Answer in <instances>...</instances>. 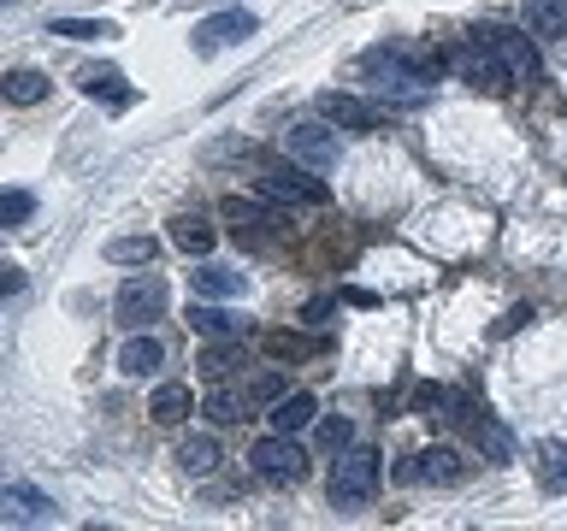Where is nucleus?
<instances>
[{"label":"nucleus","instance_id":"39448f33","mask_svg":"<svg viewBox=\"0 0 567 531\" xmlns=\"http://www.w3.org/2000/svg\"><path fill=\"white\" fill-rule=\"evenodd\" d=\"M450 71H455V77L461 83H473V88H485V95H503V88L514 83L508 77V65L503 60H496V48L485 42V35H467V42H461L455 53H450Z\"/></svg>","mask_w":567,"mask_h":531},{"label":"nucleus","instance_id":"cd10ccee","mask_svg":"<svg viewBox=\"0 0 567 531\" xmlns=\"http://www.w3.org/2000/svg\"><path fill=\"white\" fill-rule=\"evenodd\" d=\"M7 101H12V106L48 101V77H42V71H7Z\"/></svg>","mask_w":567,"mask_h":531},{"label":"nucleus","instance_id":"473e14b6","mask_svg":"<svg viewBox=\"0 0 567 531\" xmlns=\"http://www.w3.org/2000/svg\"><path fill=\"white\" fill-rule=\"evenodd\" d=\"M30 212H35V195H24V189H12L7 201H0V219H7V225H24Z\"/></svg>","mask_w":567,"mask_h":531},{"label":"nucleus","instance_id":"7ed1b4c3","mask_svg":"<svg viewBox=\"0 0 567 531\" xmlns=\"http://www.w3.org/2000/svg\"><path fill=\"white\" fill-rule=\"evenodd\" d=\"M166 278H154V272H142V278H124L118 283V295H113V313H118V325L124 331H148L159 313H166Z\"/></svg>","mask_w":567,"mask_h":531},{"label":"nucleus","instance_id":"aec40b11","mask_svg":"<svg viewBox=\"0 0 567 531\" xmlns=\"http://www.w3.org/2000/svg\"><path fill=\"white\" fill-rule=\"evenodd\" d=\"M538 485L544 496H567V442H538Z\"/></svg>","mask_w":567,"mask_h":531},{"label":"nucleus","instance_id":"5701e85b","mask_svg":"<svg viewBox=\"0 0 567 531\" xmlns=\"http://www.w3.org/2000/svg\"><path fill=\"white\" fill-rule=\"evenodd\" d=\"M195 295H207V301L243 295V272H230V266H202V272H195Z\"/></svg>","mask_w":567,"mask_h":531},{"label":"nucleus","instance_id":"4be33fe9","mask_svg":"<svg viewBox=\"0 0 567 531\" xmlns=\"http://www.w3.org/2000/svg\"><path fill=\"white\" fill-rule=\"evenodd\" d=\"M78 83H83V95H95V101H113V106H131V101H136L131 88H124V77H118L113 65H89Z\"/></svg>","mask_w":567,"mask_h":531},{"label":"nucleus","instance_id":"0eeeda50","mask_svg":"<svg viewBox=\"0 0 567 531\" xmlns=\"http://www.w3.org/2000/svg\"><path fill=\"white\" fill-rule=\"evenodd\" d=\"M284 154L301 159V166H313V171H331L337 159H343V142H337L331 118H319V124H290V131H284Z\"/></svg>","mask_w":567,"mask_h":531},{"label":"nucleus","instance_id":"6ab92c4d","mask_svg":"<svg viewBox=\"0 0 567 531\" xmlns=\"http://www.w3.org/2000/svg\"><path fill=\"white\" fill-rule=\"evenodd\" d=\"M148 414H154L159 425H184V419L195 414V389H189V384H159L154 402H148Z\"/></svg>","mask_w":567,"mask_h":531},{"label":"nucleus","instance_id":"4468645a","mask_svg":"<svg viewBox=\"0 0 567 531\" xmlns=\"http://www.w3.org/2000/svg\"><path fill=\"white\" fill-rule=\"evenodd\" d=\"M189 331H195V336H207V343H225V336H248V319H237L230 308H219V301H207V295H195Z\"/></svg>","mask_w":567,"mask_h":531},{"label":"nucleus","instance_id":"9b49d317","mask_svg":"<svg viewBox=\"0 0 567 531\" xmlns=\"http://www.w3.org/2000/svg\"><path fill=\"white\" fill-rule=\"evenodd\" d=\"M478 35H485V42L496 48V60L508 65V77H514V83H532V77H538V71H544V65H538V48H532V42H526L520 30L485 24V30H478Z\"/></svg>","mask_w":567,"mask_h":531},{"label":"nucleus","instance_id":"2f4dec72","mask_svg":"<svg viewBox=\"0 0 567 531\" xmlns=\"http://www.w3.org/2000/svg\"><path fill=\"white\" fill-rule=\"evenodd\" d=\"M319 449H326V455H343V449H354V419L337 414V419L319 425Z\"/></svg>","mask_w":567,"mask_h":531},{"label":"nucleus","instance_id":"dca6fc26","mask_svg":"<svg viewBox=\"0 0 567 531\" xmlns=\"http://www.w3.org/2000/svg\"><path fill=\"white\" fill-rule=\"evenodd\" d=\"M159 366H166V343L148 336V331H131V343L118 348V372L124 378H148V372H159Z\"/></svg>","mask_w":567,"mask_h":531},{"label":"nucleus","instance_id":"412c9836","mask_svg":"<svg viewBox=\"0 0 567 531\" xmlns=\"http://www.w3.org/2000/svg\"><path fill=\"white\" fill-rule=\"evenodd\" d=\"M172 242L184 248V254H213V242H219V230H213L207 219H195V212H184V219H172Z\"/></svg>","mask_w":567,"mask_h":531},{"label":"nucleus","instance_id":"2eb2a0df","mask_svg":"<svg viewBox=\"0 0 567 531\" xmlns=\"http://www.w3.org/2000/svg\"><path fill=\"white\" fill-rule=\"evenodd\" d=\"M402 478H420V485H461V478H467V460L455 449H425L402 467Z\"/></svg>","mask_w":567,"mask_h":531},{"label":"nucleus","instance_id":"72a5a7b5","mask_svg":"<svg viewBox=\"0 0 567 531\" xmlns=\"http://www.w3.org/2000/svg\"><path fill=\"white\" fill-rule=\"evenodd\" d=\"M0 290L18 295V290H24V272H18V266H7V272H0Z\"/></svg>","mask_w":567,"mask_h":531},{"label":"nucleus","instance_id":"393cba45","mask_svg":"<svg viewBox=\"0 0 567 531\" xmlns=\"http://www.w3.org/2000/svg\"><path fill=\"white\" fill-rule=\"evenodd\" d=\"M230 366H248V348H243V336H225V343H207V354H202V372H207V378H225Z\"/></svg>","mask_w":567,"mask_h":531},{"label":"nucleus","instance_id":"a211bd4d","mask_svg":"<svg viewBox=\"0 0 567 531\" xmlns=\"http://www.w3.org/2000/svg\"><path fill=\"white\" fill-rule=\"evenodd\" d=\"M526 30L538 42H561L567 35V0H526Z\"/></svg>","mask_w":567,"mask_h":531},{"label":"nucleus","instance_id":"f3484780","mask_svg":"<svg viewBox=\"0 0 567 531\" xmlns=\"http://www.w3.org/2000/svg\"><path fill=\"white\" fill-rule=\"evenodd\" d=\"M266 419H272V431H308V425L319 419V402L308 396V389H290V396H278L272 402V414H266Z\"/></svg>","mask_w":567,"mask_h":531},{"label":"nucleus","instance_id":"b1692460","mask_svg":"<svg viewBox=\"0 0 567 531\" xmlns=\"http://www.w3.org/2000/svg\"><path fill=\"white\" fill-rule=\"evenodd\" d=\"M106 260H113V266H154L159 242L154 237H113V242H106Z\"/></svg>","mask_w":567,"mask_h":531},{"label":"nucleus","instance_id":"423d86ee","mask_svg":"<svg viewBox=\"0 0 567 531\" xmlns=\"http://www.w3.org/2000/svg\"><path fill=\"white\" fill-rule=\"evenodd\" d=\"M248 467H255L266 485H296V478H308V455H301V442L290 431H272L248 449Z\"/></svg>","mask_w":567,"mask_h":531},{"label":"nucleus","instance_id":"c85d7f7f","mask_svg":"<svg viewBox=\"0 0 567 531\" xmlns=\"http://www.w3.org/2000/svg\"><path fill=\"white\" fill-rule=\"evenodd\" d=\"M53 35H71V42H106V35H118V24H106V18H53Z\"/></svg>","mask_w":567,"mask_h":531},{"label":"nucleus","instance_id":"f8f14e48","mask_svg":"<svg viewBox=\"0 0 567 531\" xmlns=\"http://www.w3.org/2000/svg\"><path fill=\"white\" fill-rule=\"evenodd\" d=\"M225 219H230L237 248H272L278 242V219H272V212H260L255 201H225Z\"/></svg>","mask_w":567,"mask_h":531},{"label":"nucleus","instance_id":"a878e982","mask_svg":"<svg viewBox=\"0 0 567 531\" xmlns=\"http://www.w3.org/2000/svg\"><path fill=\"white\" fill-rule=\"evenodd\" d=\"M177 467L195 472V478L213 472V467H219V442H213V437H184V442H177Z\"/></svg>","mask_w":567,"mask_h":531},{"label":"nucleus","instance_id":"c756f323","mask_svg":"<svg viewBox=\"0 0 567 531\" xmlns=\"http://www.w3.org/2000/svg\"><path fill=\"white\" fill-rule=\"evenodd\" d=\"M319 348H326L319 336H290V331L266 336V354H272V361H308V354H319Z\"/></svg>","mask_w":567,"mask_h":531},{"label":"nucleus","instance_id":"f03ea898","mask_svg":"<svg viewBox=\"0 0 567 531\" xmlns=\"http://www.w3.org/2000/svg\"><path fill=\"white\" fill-rule=\"evenodd\" d=\"M331 508L337 513H354V508H367L372 502V490H379V455L372 449H343L337 455V467H331Z\"/></svg>","mask_w":567,"mask_h":531},{"label":"nucleus","instance_id":"20e7f679","mask_svg":"<svg viewBox=\"0 0 567 531\" xmlns=\"http://www.w3.org/2000/svg\"><path fill=\"white\" fill-rule=\"evenodd\" d=\"M260 195L266 201H278V207H326L331 201V189H326V177H313V166H272V171H260Z\"/></svg>","mask_w":567,"mask_h":531},{"label":"nucleus","instance_id":"9d476101","mask_svg":"<svg viewBox=\"0 0 567 531\" xmlns=\"http://www.w3.org/2000/svg\"><path fill=\"white\" fill-rule=\"evenodd\" d=\"M319 118H331L337 131H354V136H367L372 124H379V101H367V95H349V88H326V95H319Z\"/></svg>","mask_w":567,"mask_h":531},{"label":"nucleus","instance_id":"6e6552de","mask_svg":"<svg viewBox=\"0 0 567 531\" xmlns=\"http://www.w3.org/2000/svg\"><path fill=\"white\" fill-rule=\"evenodd\" d=\"M260 30V18L255 12H219V18H202L195 24V53H225V48H243L248 35Z\"/></svg>","mask_w":567,"mask_h":531},{"label":"nucleus","instance_id":"1a4fd4ad","mask_svg":"<svg viewBox=\"0 0 567 531\" xmlns=\"http://www.w3.org/2000/svg\"><path fill=\"white\" fill-rule=\"evenodd\" d=\"M450 419H467V437H473V449L485 455L491 467H508V460H514V437H508V425H503V419H491L485 407H478V414H473V407H455Z\"/></svg>","mask_w":567,"mask_h":531},{"label":"nucleus","instance_id":"ddd939ff","mask_svg":"<svg viewBox=\"0 0 567 531\" xmlns=\"http://www.w3.org/2000/svg\"><path fill=\"white\" fill-rule=\"evenodd\" d=\"M0 508H7V520H12V525H53V520H60L53 496H42L35 485H7V496H0Z\"/></svg>","mask_w":567,"mask_h":531},{"label":"nucleus","instance_id":"7c9ffc66","mask_svg":"<svg viewBox=\"0 0 567 531\" xmlns=\"http://www.w3.org/2000/svg\"><path fill=\"white\" fill-rule=\"evenodd\" d=\"M243 396H248V407H272L278 396H290V384H284L278 372H255V378L243 384Z\"/></svg>","mask_w":567,"mask_h":531},{"label":"nucleus","instance_id":"bb28decb","mask_svg":"<svg viewBox=\"0 0 567 531\" xmlns=\"http://www.w3.org/2000/svg\"><path fill=\"white\" fill-rule=\"evenodd\" d=\"M243 407H248V396H237V389H225V384H213L207 402H202V414H207L213 425H237Z\"/></svg>","mask_w":567,"mask_h":531},{"label":"nucleus","instance_id":"f704fd0d","mask_svg":"<svg viewBox=\"0 0 567 531\" xmlns=\"http://www.w3.org/2000/svg\"><path fill=\"white\" fill-rule=\"evenodd\" d=\"M526 319H532V313H526V308H514V313H508V319H503V325H496V336H508V331H520V325H526Z\"/></svg>","mask_w":567,"mask_h":531},{"label":"nucleus","instance_id":"f257e3e1","mask_svg":"<svg viewBox=\"0 0 567 531\" xmlns=\"http://www.w3.org/2000/svg\"><path fill=\"white\" fill-rule=\"evenodd\" d=\"M443 65L450 60H437V53H425V48H408V42L367 48V60H361L372 101H384V106H420L432 95V83L443 77Z\"/></svg>","mask_w":567,"mask_h":531}]
</instances>
